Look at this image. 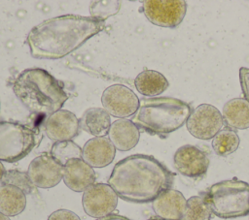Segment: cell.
<instances>
[{
    "label": "cell",
    "instance_id": "cell-1",
    "mask_svg": "<svg viewBox=\"0 0 249 220\" xmlns=\"http://www.w3.org/2000/svg\"><path fill=\"white\" fill-rule=\"evenodd\" d=\"M104 25V21L91 16L63 15L34 26L27 35L26 43L34 58L60 59L102 31Z\"/></svg>",
    "mask_w": 249,
    "mask_h": 220
},
{
    "label": "cell",
    "instance_id": "cell-2",
    "mask_svg": "<svg viewBox=\"0 0 249 220\" xmlns=\"http://www.w3.org/2000/svg\"><path fill=\"white\" fill-rule=\"evenodd\" d=\"M173 181L174 173L155 157L133 154L114 166L108 184L122 200L146 204L171 188Z\"/></svg>",
    "mask_w": 249,
    "mask_h": 220
},
{
    "label": "cell",
    "instance_id": "cell-3",
    "mask_svg": "<svg viewBox=\"0 0 249 220\" xmlns=\"http://www.w3.org/2000/svg\"><path fill=\"white\" fill-rule=\"evenodd\" d=\"M18 101L32 113L50 115L68 99L63 84L40 68L26 69L18 74L12 85Z\"/></svg>",
    "mask_w": 249,
    "mask_h": 220
},
{
    "label": "cell",
    "instance_id": "cell-4",
    "mask_svg": "<svg viewBox=\"0 0 249 220\" xmlns=\"http://www.w3.org/2000/svg\"><path fill=\"white\" fill-rule=\"evenodd\" d=\"M186 102L172 97H150L139 100L131 121L144 132L165 138L181 128L191 114Z\"/></svg>",
    "mask_w": 249,
    "mask_h": 220
},
{
    "label": "cell",
    "instance_id": "cell-5",
    "mask_svg": "<svg viewBox=\"0 0 249 220\" xmlns=\"http://www.w3.org/2000/svg\"><path fill=\"white\" fill-rule=\"evenodd\" d=\"M204 198L214 215L232 219L249 214V184L237 178L211 185Z\"/></svg>",
    "mask_w": 249,
    "mask_h": 220
},
{
    "label": "cell",
    "instance_id": "cell-6",
    "mask_svg": "<svg viewBox=\"0 0 249 220\" xmlns=\"http://www.w3.org/2000/svg\"><path fill=\"white\" fill-rule=\"evenodd\" d=\"M36 145V135L28 126L13 121H0V161L21 160Z\"/></svg>",
    "mask_w": 249,
    "mask_h": 220
},
{
    "label": "cell",
    "instance_id": "cell-7",
    "mask_svg": "<svg viewBox=\"0 0 249 220\" xmlns=\"http://www.w3.org/2000/svg\"><path fill=\"white\" fill-rule=\"evenodd\" d=\"M142 10L147 19L155 25L166 28L178 26L187 12L184 0H147Z\"/></svg>",
    "mask_w": 249,
    "mask_h": 220
},
{
    "label": "cell",
    "instance_id": "cell-8",
    "mask_svg": "<svg viewBox=\"0 0 249 220\" xmlns=\"http://www.w3.org/2000/svg\"><path fill=\"white\" fill-rule=\"evenodd\" d=\"M223 126L222 113L210 104H201L195 108L186 122L189 133L199 140L213 139Z\"/></svg>",
    "mask_w": 249,
    "mask_h": 220
},
{
    "label": "cell",
    "instance_id": "cell-9",
    "mask_svg": "<svg viewBox=\"0 0 249 220\" xmlns=\"http://www.w3.org/2000/svg\"><path fill=\"white\" fill-rule=\"evenodd\" d=\"M175 169L189 178L203 177L209 168L210 159L207 151L197 145L185 144L180 146L173 156Z\"/></svg>",
    "mask_w": 249,
    "mask_h": 220
},
{
    "label": "cell",
    "instance_id": "cell-10",
    "mask_svg": "<svg viewBox=\"0 0 249 220\" xmlns=\"http://www.w3.org/2000/svg\"><path fill=\"white\" fill-rule=\"evenodd\" d=\"M118 195L109 184L94 183L84 191L82 204L85 212L93 218L113 213L118 204Z\"/></svg>",
    "mask_w": 249,
    "mask_h": 220
},
{
    "label": "cell",
    "instance_id": "cell-11",
    "mask_svg": "<svg viewBox=\"0 0 249 220\" xmlns=\"http://www.w3.org/2000/svg\"><path fill=\"white\" fill-rule=\"evenodd\" d=\"M101 103L110 115L119 118L133 115L139 107L137 95L123 84H113L107 87L102 93Z\"/></svg>",
    "mask_w": 249,
    "mask_h": 220
},
{
    "label": "cell",
    "instance_id": "cell-12",
    "mask_svg": "<svg viewBox=\"0 0 249 220\" xmlns=\"http://www.w3.org/2000/svg\"><path fill=\"white\" fill-rule=\"evenodd\" d=\"M27 174L35 187L49 189L56 186L63 178V166L50 153H44L30 162Z\"/></svg>",
    "mask_w": 249,
    "mask_h": 220
},
{
    "label": "cell",
    "instance_id": "cell-13",
    "mask_svg": "<svg viewBox=\"0 0 249 220\" xmlns=\"http://www.w3.org/2000/svg\"><path fill=\"white\" fill-rule=\"evenodd\" d=\"M79 129V119L66 110H59L50 114L44 122L45 134L53 141H71L78 135Z\"/></svg>",
    "mask_w": 249,
    "mask_h": 220
},
{
    "label": "cell",
    "instance_id": "cell-14",
    "mask_svg": "<svg viewBox=\"0 0 249 220\" xmlns=\"http://www.w3.org/2000/svg\"><path fill=\"white\" fill-rule=\"evenodd\" d=\"M63 181L74 192H84L94 184L96 174L82 158L71 159L63 166Z\"/></svg>",
    "mask_w": 249,
    "mask_h": 220
},
{
    "label": "cell",
    "instance_id": "cell-15",
    "mask_svg": "<svg viewBox=\"0 0 249 220\" xmlns=\"http://www.w3.org/2000/svg\"><path fill=\"white\" fill-rule=\"evenodd\" d=\"M187 200L175 189L169 188L161 192L153 202L152 208L157 217L164 220H181Z\"/></svg>",
    "mask_w": 249,
    "mask_h": 220
},
{
    "label": "cell",
    "instance_id": "cell-16",
    "mask_svg": "<svg viewBox=\"0 0 249 220\" xmlns=\"http://www.w3.org/2000/svg\"><path fill=\"white\" fill-rule=\"evenodd\" d=\"M116 154V148L105 137L89 140L82 149V159L92 168H104L110 165Z\"/></svg>",
    "mask_w": 249,
    "mask_h": 220
},
{
    "label": "cell",
    "instance_id": "cell-17",
    "mask_svg": "<svg viewBox=\"0 0 249 220\" xmlns=\"http://www.w3.org/2000/svg\"><path fill=\"white\" fill-rule=\"evenodd\" d=\"M108 136L116 149L128 151L138 143L140 132L131 120L120 118L111 124Z\"/></svg>",
    "mask_w": 249,
    "mask_h": 220
},
{
    "label": "cell",
    "instance_id": "cell-18",
    "mask_svg": "<svg viewBox=\"0 0 249 220\" xmlns=\"http://www.w3.org/2000/svg\"><path fill=\"white\" fill-rule=\"evenodd\" d=\"M224 124L232 130L249 128V102L244 98H233L228 101L222 111Z\"/></svg>",
    "mask_w": 249,
    "mask_h": 220
},
{
    "label": "cell",
    "instance_id": "cell-19",
    "mask_svg": "<svg viewBox=\"0 0 249 220\" xmlns=\"http://www.w3.org/2000/svg\"><path fill=\"white\" fill-rule=\"evenodd\" d=\"M80 128L94 137H104L111 127L110 114L103 108L88 109L79 120Z\"/></svg>",
    "mask_w": 249,
    "mask_h": 220
},
{
    "label": "cell",
    "instance_id": "cell-20",
    "mask_svg": "<svg viewBox=\"0 0 249 220\" xmlns=\"http://www.w3.org/2000/svg\"><path fill=\"white\" fill-rule=\"evenodd\" d=\"M26 206V194L19 188L1 183L0 184V212L4 215L17 216Z\"/></svg>",
    "mask_w": 249,
    "mask_h": 220
},
{
    "label": "cell",
    "instance_id": "cell-21",
    "mask_svg": "<svg viewBox=\"0 0 249 220\" xmlns=\"http://www.w3.org/2000/svg\"><path fill=\"white\" fill-rule=\"evenodd\" d=\"M168 81L160 72L154 70H144L137 75L134 79L136 90L149 97H156L165 91L168 87Z\"/></svg>",
    "mask_w": 249,
    "mask_h": 220
},
{
    "label": "cell",
    "instance_id": "cell-22",
    "mask_svg": "<svg viewBox=\"0 0 249 220\" xmlns=\"http://www.w3.org/2000/svg\"><path fill=\"white\" fill-rule=\"evenodd\" d=\"M239 142L240 141L237 133L227 127L218 132V134L213 138L211 144L217 155L226 157L237 150Z\"/></svg>",
    "mask_w": 249,
    "mask_h": 220
},
{
    "label": "cell",
    "instance_id": "cell-23",
    "mask_svg": "<svg viewBox=\"0 0 249 220\" xmlns=\"http://www.w3.org/2000/svg\"><path fill=\"white\" fill-rule=\"evenodd\" d=\"M212 214L204 196H192L187 200L181 220H211Z\"/></svg>",
    "mask_w": 249,
    "mask_h": 220
},
{
    "label": "cell",
    "instance_id": "cell-24",
    "mask_svg": "<svg viewBox=\"0 0 249 220\" xmlns=\"http://www.w3.org/2000/svg\"><path fill=\"white\" fill-rule=\"evenodd\" d=\"M50 154L62 166H64L71 159L82 158V148L72 141H55Z\"/></svg>",
    "mask_w": 249,
    "mask_h": 220
},
{
    "label": "cell",
    "instance_id": "cell-25",
    "mask_svg": "<svg viewBox=\"0 0 249 220\" xmlns=\"http://www.w3.org/2000/svg\"><path fill=\"white\" fill-rule=\"evenodd\" d=\"M1 183L10 184L16 186L22 190L26 195L31 194L34 190V185L30 181L27 173L20 172L18 170L6 171V173L2 179Z\"/></svg>",
    "mask_w": 249,
    "mask_h": 220
},
{
    "label": "cell",
    "instance_id": "cell-26",
    "mask_svg": "<svg viewBox=\"0 0 249 220\" xmlns=\"http://www.w3.org/2000/svg\"><path fill=\"white\" fill-rule=\"evenodd\" d=\"M118 1H96L93 2L89 8L91 17L104 21L108 16L118 13L121 3Z\"/></svg>",
    "mask_w": 249,
    "mask_h": 220
},
{
    "label": "cell",
    "instance_id": "cell-27",
    "mask_svg": "<svg viewBox=\"0 0 249 220\" xmlns=\"http://www.w3.org/2000/svg\"><path fill=\"white\" fill-rule=\"evenodd\" d=\"M48 220H81L80 217L71 210L57 209L51 213Z\"/></svg>",
    "mask_w": 249,
    "mask_h": 220
},
{
    "label": "cell",
    "instance_id": "cell-28",
    "mask_svg": "<svg viewBox=\"0 0 249 220\" xmlns=\"http://www.w3.org/2000/svg\"><path fill=\"white\" fill-rule=\"evenodd\" d=\"M239 81L244 99L249 102V68L241 67L239 69Z\"/></svg>",
    "mask_w": 249,
    "mask_h": 220
},
{
    "label": "cell",
    "instance_id": "cell-29",
    "mask_svg": "<svg viewBox=\"0 0 249 220\" xmlns=\"http://www.w3.org/2000/svg\"><path fill=\"white\" fill-rule=\"evenodd\" d=\"M96 220H130L124 216H122V215H119V214H110L108 216H105V217H101V218H98Z\"/></svg>",
    "mask_w": 249,
    "mask_h": 220
},
{
    "label": "cell",
    "instance_id": "cell-30",
    "mask_svg": "<svg viewBox=\"0 0 249 220\" xmlns=\"http://www.w3.org/2000/svg\"><path fill=\"white\" fill-rule=\"evenodd\" d=\"M5 173H6L5 167H4V165L2 164V162L0 161V182H2V179H3L4 175H5Z\"/></svg>",
    "mask_w": 249,
    "mask_h": 220
},
{
    "label": "cell",
    "instance_id": "cell-31",
    "mask_svg": "<svg viewBox=\"0 0 249 220\" xmlns=\"http://www.w3.org/2000/svg\"><path fill=\"white\" fill-rule=\"evenodd\" d=\"M0 220H11V219L8 216H6V215H4L3 213L0 212Z\"/></svg>",
    "mask_w": 249,
    "mask_h": 220
},
{
    "label": "cell",
    "instance_id": "cell-32",
    "mask_svg": "<svg viewBox=\"0 0 249 220\" xmlns=\"http://www.w3.org/2000/svg\"><path fill=\"white\" fill-rule=\"evenodd\" d=\"M148 220H164V219H161V218H159V217H151V218H149Z\"/></svg>",
    "mask_w": 249,
    "mask_h": 220
}]
</instances>
